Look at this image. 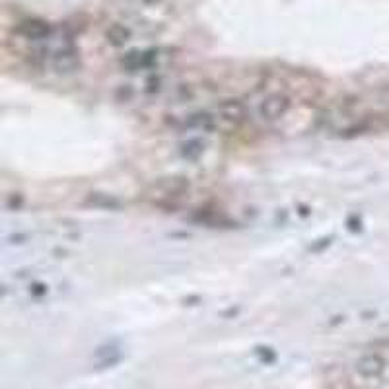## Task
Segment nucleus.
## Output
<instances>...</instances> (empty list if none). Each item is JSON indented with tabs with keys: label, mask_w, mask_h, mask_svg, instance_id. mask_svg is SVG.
I'll list each match as a JSON object with an SVG mask.
<instances>
[{
	"label": "nucleus",
	"mask_w": 389,
	"mask_h": 389,
	"mask_svg": "<svg viewBox=\"0 0 389 389\" xmlns=\"http://www.w3.org/2000/svg\"><path fill=\"white\" fill-rule=\"evenodd\" d=\"M356 370L364 378H378L379 374L383 372V360L379 359L378 354H368V356L360 359Z\"/></svg>",
	"instance_id": "obj_1"
},
{
	"label": "nucleus",
	"mask_w": 389,
	"mask_h": 389,
	"mask_svg": "<svg viewBox=\"0 0 389 389\" xmlns=\"http://www.w3.org/2000/svg\"><path fill=\"white\" fill-rule=\"evenodd\" d=\"M18 31H20L21 35L30 37V39H37V37H45V35H49V26H47L45 21L30 20V21H24Z\"/></svg>",
	"instance_id": "obj_2"
}]
</instances>
